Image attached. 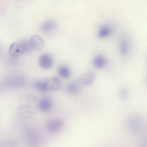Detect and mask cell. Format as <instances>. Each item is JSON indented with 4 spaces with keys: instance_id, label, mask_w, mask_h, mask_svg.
<instances>
[{
    "instance_id": "52a82bcc",
    "label": "cell",
    "mask_w": 147,
    "mask_h": 147,
    "mask_svg": "<svg viewBox=\"0 0 147 147\" xmlns=\"http://www.w3.org/2000/svg\"><path fill=\"white\" fill-rule=\"evenodd\" d=\"M56 27L57 24L55 21L49 20L42 24L40 26V29L44 32H49L54 31Z\"/></svg>"
},
{
    "instance_id": "5b68a950",
    "label": "cell",
    "mask_w": 147,
    "mask_h": 147,
    "mask_svg": "<svg viewBox=\"0 0 147 147\" xmlns=\"http://www.w3.org/2000/svg\"><path fill=\"white\" fill-rule=\"evenodd\" d=\"M95 77L94 72L92 71H87L84 73L78 80L80 83L85 85H89L93 82Z\"/></svg>"
},
{
    "instance_id": "2e32d148",
    "label": "cell",
    "mask_w": 147,
    "mask_h": 147,
    "mask_svg": "<svg viewBox=\"0 0 147 147\" xmlns=\"http://www.w3.org/2000/svg\"><path fill=\"white\" fill-rule=\"evenodd\" d=\"M110 33V30L109 28L107 27H104L99 30L98 34L99 37L104 38L107 36Z\"/></svg>"
},
{
    "instance_id": "9c48e42d",
    "label": "cell",
    "mask_w": 147,
    "mask_h": 147,
    "mask_svg": "<svg viewBox=\"0 0 147 147\" xmlns=\"http://www.w3.org/2000/svg\"><path fill=\"white\" fill-rule=\"evenodd\" d=\"M80 83L79 81L70 83L66 87V91L70 94H78L80 90Z\"/></svg>"
},
{
    "instance_id": "7a4b0ae2",
    "label": "cell",
    "mask_w": 147,
    "mask_h": 147,
    "mask_svg": "<svg viewBox=\"0 0 147 147\" xmlns=\"http://www.w3.org/2000/svg\"><path fill=\"white\" fill-rule=\"evenodd\" d=\"M48 90L52 91H57L61 88L62 84L60 80L53 76L47 78L45 80Z\"/></svg>"
},
{
    "instance_id": "30bf717a",
    "label": "cell",
    "mask_w": 147,
    "mask_h": 147,
    "mask_svg": "<svg viewBox=\"0 0 147 147\" xmlns=\"http://www.w3.org/2000/svg\"><path fill=\"white\" fill-rule=\"evenodd\" d=\"M107 63L105 57L101 55L96 56L94 58L93 63L94 66L97 68L101 69L104 67Z\"/></svg>"
},
{
    "instance_id": "8992f818",
    "label": "cell",
    "mask_w": 147,
    "mask_h": 147,
    "mask_svg": "<svg viewBox=\"0 0 147 147\" xmlns=\"http://www.w3.org/2000/svg\"><path fill=\"white\" fill-rule=\"evenodd\" d=\"M53 106V102L48 97L42 98L38 104L39 109L43 112H48L51 110Z\"/></svg>"
},
{
    "instance_id": "ba28073f",
    "label": "cell",
    "mask_w": 147,
    "mask_h": 147,
    "mask_svg": "<svg viewBox=\"0 0 147 147\" xmlns=\"http://www.w3.org/2000/svg\"><path fill=\"white\" fill-rule=\"evenodd\" d=\"M63 124V121L61 120L57 119H53L48 122L47 124V128L50 131H55L60 129Z\"/></svg>"
},
{
    "instance_id": "5bb4252c",
    "label": "cell",
    "mask_w": 147,
    "mask_h": 147,
    "mask_svg": "<svg viewBox=\"0 0 147 147\" xmlns=\"http://www.w3.org/2000/svg\"><path fill=\"white\" fill-rule=\"evenodd\" d=\"M128 45L125 40L121 41L120 44V53L122 56L126 55L128 51Z\"/></svg>"
},
{
    "instance_id": "4fadbf2b",
    "label": "cell",
    "mask_w": 147,
    "mask_h": 147,
    "mask_svg": "<svg viewBox=\"0 0 147 147\" xmlns=\"http://www.w3.org/2000/svg\"><path fill=\"white\" fill-rule=\"evenodd\" d=\"M35 85L36 89L40 91L45 92L48 90L45 81H38L36 82Z\"/></svg>"
},
{
    "instance_id": "6da1fadb",
    "label": "cell",
    "mask_w": 147,
    "mask_h": 147,
    "mask_svg": "<svg viewBox=\"0 0 147 147\" xmlns=\"http://www.w3.org/2000/svg\"><path fill=\"white\" fill-rule=\"evenodd\" d=\"M27 51L25 43L20 42H13L10 45L9 52V54L13 57L22 55Z\"/></svg>"
},
{
    "instance_id": "277c9868",
    "label": "cell",
    "mask_w": 147,
    "mask_h": 147,
    "mask_svg": "<svg viewBox=\"0 0 147 147\" xmlns=\"http://www.w3.org/2000/svg\"><path fill=\"white\" fill-rule=\"evenodd\" d=\"M30 42L33 48L37 51H40L45 47L44 42L40 36L35 35L32 36L30 39Z\"/></svg>"
},
{
    "instance_id": "9a60e30c",
    "label": "cell",
    "mask_w": 147,
    "mask_h": 147,
    "mask_svg": "<svg viewBox=\"0 0 147 147\" xmlns=\"http://www.w3.org/2000/svg\"><path fill=\"white\" fill-rule=\"evenodd\" d=\"M118 95L119 98L122 100H126L129 96V92L125 88H122L119 90Z\"/></svg>"
},
{
    "instance_id": "8fae6325",
    "label": "cell",
    "mask_w": 147,
    "mask_h": 147,
    "mask_svg": "<svg viewBox=\"0 0 147 147\" xmlns=\"http://www.w3.org/2000/svg\"><path fill=\"white\" fill-rule=\"evenodd\" d=\"M58 72L61 77L64 78H68L70 74L69 69L65 65L60 66L58 68Z\"/></svg>"
},
{
    "instance_id": "7c38bea8",
    "label": "cell",
    "mask_w": 147,
    "mask_h": 147,
    "mask_svg": "<svg viewBox=\"0 0 147 147\" xmlns=\"http://www.w3.org/2000/svg\"><path fill=\"white\" fill-rule=\"evenodd\" d=\"M129 126L132 128H138L142 126V121L137 118L133 119L129 123Z\"/></svg>"
},
{
    "instance_id": "3957f363",
    "label": "cell",
    "mask_w": 147,
    "mask_h": 147,
    "mask_svg": "<svg viewBox=\"0 0 147 147\" xmlns=\"http://www.w3.org/2000/svg\"><path fill=\"white\" fill-rule=\"evenodd\" d=\"M38 63L40 67L44 69L51 68L53 64V60L51 56L48 54L41 55L39 59Z\"/></svg>"
}]
</instances>
